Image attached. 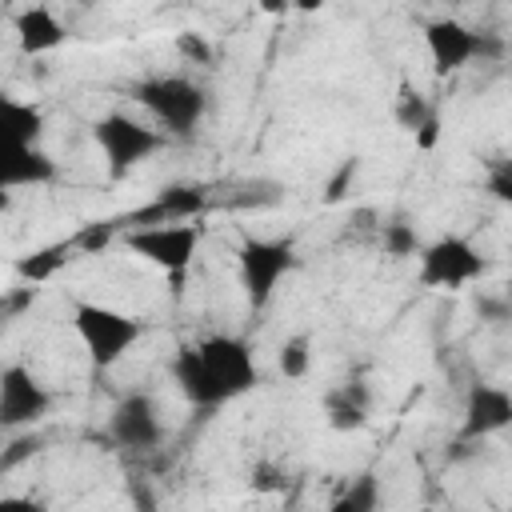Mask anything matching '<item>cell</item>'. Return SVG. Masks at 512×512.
I'll list each match as a JSON object with an SVG mask.
<instances>
[{"label": "cell", "mask_w": 512, "mask_h": 512, "mask_svg": "<svg viewBox=\"0 0 512 512\" xmlns=\"http://www.w3.org/2000/svg\"><path fill=\"white\" fill-rule=\"evenodd\" d=\"M172 384L196 412H216L260 384L256 356L244 336L212 332L196 344H180L172 356Z\"/></svg>", "instance_id": "6da1fadb"}, {"label": "cell", "mask_w": 512, "mask_h": 512, "mask_svg": "<svg viewBox=\"0 0 512 512\" xmlns=\"http://www.w3.org/2000/svg\"><path fill=\"white\" fill-rule=\"evenodd\" d=\"M44 112L32 100L0 92V208L12 188H36L56 180V160L40 148Z\"/></svg>", "instance_id": "7a4b0ae2"}, {"label": "cell", "mask_w": 512, "mask_h": 512, "mask_svg": "<svg viewBox=\"0 0 512 512\" xmlns=\"http://www.w3.org/2000/svg\"><path fill=\"white\" fill-rule=\"evenodd\" d=\"M128 92H132V100L156 120V128H160L164 136L188 140V136L200 128L204 112H208V92H204L196 80L176 76V72H168V76H144V80H136Z\"/></svg>", "instance_id": "3957f363"}, {"label": "cell", "mask_w": 512, "mask_h": 512, "mask_svg": "<svg viewBox=\"0 0 512 512\" xmlns=\"http://www.w3.org/2000/svg\"><path fill=\"white\" fill-rule=\"evenodd\" d=\"M72 328L76 340L84 344L92 368H112L120 364L144 336V324L120 308L96 304V300H76L72 304Z\"/></svg>", "instance_id": "277c9868"}, {"label": "cell", "mask_w": 512, "mask_h": 512, "mask_svg": "<svg viewBox=\"0 0 512 512\" xmlns=\"http://www.w3.org/2000/svg\"><path fill=\"white\" fill-rule=\"evenodd\" d=\"M300 256H296V244L292 240H280V236H248L240 240L236 248V272H240V288H244V300L252 312L268 308L280 280L288 272H296Z\"/></svg>", "instance_id": "5b68a950"}, {"label": "cell", "mask_w": 512, "mask_h": 512, "mask_svg": "<svg viewBox=\"0 0 512 512\" xmlns=\"http://www.w3.org/2000/svg\"><path fill=\"white\" fill-rule=\"evenodd\" d=\"M484 272H488V260L476 252L468 236H456V232L436 236L416 252V280L420 288H432V292H460L476 284Z\"/></svg>", "instance_id": "8992f818"}, {"label": "cell", "mask_w": 512, "mask_h": 512, "mask_svg": "<svg viewBox=\"0 0 512 512\" xmlns=\"http://www.w3.org/2000/svg\"><path fill=\"white\" fill-rule=\"evenodd\" d=\"M92 144L100 148L108 176L120 180L124 172H132L136 164H144L148 156H156L160 148H168V136L152 124H140L124 112H108L92 124Z\"/></svg>", "instance_id": "52a82bcc"}, {"label": "cell", "mask_w": 512, "mask_h": 512, "mask_svg": "<svg viewBox=\"0 0 512 512\" xmlns=\"http://www.w3.org/2000/svg\"><path fill=\"white\" fill-rule=\"evenodd\" d=\"M200 236H204V228L196 220L192 224H148V228H128L124 248L136 252L140 260L156 264L172 280H180L188 272L196 248H200Z\"/></svg>", "instance_id": "ba28073f"}, {"label": "cell", "mask_w": 512, "mask_h": 512, "mask_svg": "<svg viewBox=\"0 0 512 512\" xmlns=\"http://www.w3.org/2000/svg\"><path fill=\"white\" fill-rule=\"evenodd\" d=\"M108 440L124 452H156L164 444V420L148 392H128L108 412Z\"/></svg>", "instance_id": "9c48e42d"}, {"label": "cell", "mask_w": 512, "mask_h": 512, "mask_svg": "<svg viewBox=\"0 0 512 512\" xmlns=\"http://www.w3.org/2000/svg\"><path fill=\"white\" fill-rule=\"evenodd\" d=\"M52 412V392L40 384V376L28 364H4L0 368V428H32Z\"/></svg>", "instance_id": "30bf717a"}, {"label": "cell", "mask_w": 512, "mask_h": 512, "mask_svg": "<svg viewBox=\"0 0 512 512\" xmlns=\"http://www.w3.org/2000/svg\"><path fill=\"white\" fill-rule=\"evenodd\" d=\"M512 424V392L504 384H472L464 396V420H460V440L480 444Z\"/></svg>", "instance_id": "8fae6325"}, {"label": "cell", "mask_w": 512, "mask_h": 512, "mask_svg": "<svg viewBox=\"0 0 512 512\" xmlns=\"http://www.w3.org/2000/svg\"><path fill=\"white\" fill-rule=\"evenodd\" d=\"M424 48L436 76L464 72L476 60V28L460 24L456 16H436L424 24Z\"/></svg>", "instance_id": "7c38bea8"}, {"label": "cell", "mask_w": 512, "mask_h": 512, "mask_svg": "<svg viewBox=\"0 0 512 512\" xmlns=\"http://www.w3.org/2000/svg\"><path fill=\"white\" fill-rule=\"evenodd\" d=\"M208 208V188L204 184H168L148 208L132 212L124 224L128 228H148V224H192Z\"/></svg>", "instance_id": "4fadbf2b"}, {"label": "cell", "mask_w": 512, "mask_h": 512, "mask_svg": "<svg viewBox=\"0 0 512 512\" xmlns=\"http://www.w3.org/2000/svg\"><path fill=\"white\" fill-rule=\"evenodd\" d=\"M12 32H16V44L24 56H44V52H56L64 40H68V28L60 24V16L48 8V4H32V8H20L12 16Z\"/></svg>", "instance_id": "5bb4252c"}, {"label": "cell", "mask_w": 512, "mask_h": 512, "mask_svg": "<svg viewBox=\"0 0 512 512\" xmlns=\"http://www.w3.org/2000/svg\"><path fill=\"white\" fill-rule=\"evenodd\" d=\"M372 416V388L364 380H344L324 392V420L332 432H360Z\"/></svg>", "instance_id": "9a60e30c"}, {"label": "cell", "mask_w": 512, "mask_h": 512, "mask_svg": "<svg viewBox=\"0 0 512 512\" xmlns=\"http://www.w3.org/2000/svg\"><path fill=\"white\" fill-rule=\"evenodd\" d=\"M380 504H384V484L372 468H364L340 488V496L332 500L328 512H380Z\"/></svg>", "instance_id": "2e32d148"}, {"label": "cell", "mask_w": 512, "mask_h": 512, "mask_svg": "<svg viewBox=\"0 0 512 512\" xmlns=\"http://www.w3.org/2000/svg\"><path fill=\"white\" fill-rule=\"evenodd\" d=\"M432 116H436V108L428 104V96H424L412 80H400L396 100H392V120H396L404 132H416V128H424V120H432Z\"/></svg>", "instance_id": "e0dca14e"}, {"label": "cell", "mask_w": 512, "mask_h": 512, "mask_svg": "<svg viewBox=\"0 0 512 512\" xmlns=\"http://www.w3.org/2000/svg\"><path fill=\"white\" fill-rule=\"evenodd\" d=\"M68 252H76L72 240L52 244V248H40V252H28L24 260H16V276H24V280H32V284H44L56 268L68 264Z\"/></svg>", "instance_id": "ac0fdd59"}, {"label": "cell", "mask_w": 512, "mask_h": 512, "mask_svg": "<svg viewBox=\"0 0 512 512\" xmlns=\"http://www.w3.org/2000/svg\"><path fill=\"white\" fill-rule=\"evenodd\" d=\"M276 368L284 380H304L312 372V336L308 332H296L288 336L280 348H276Z\"/></svg>", "instance_id": "d6986e66"}, {"label": "cell", "mask_w": 512, "mask_h": 512, "mask_svg": "<svg viewBox=\"0 0 512 512\" xmlns=\"http://www.w3.org/2000/svg\"><path fill=\"white\" fill-rule=\"evenodd\" d=\"M420 232L408 224V220H384L380 224V248H384V256H392V260H408V256H416L420 252Z\"/></svg>", "instance_id": "ffe728a7"}, {"label": "cell", "mask_w": 512, "mask_h": 512, "mask_svg": "<svg viewBox=\"0 0 512 512\" xmlns=\"http://www.w3.org/2000/svg\"><path fill=\"white\" fill-rule=\"evenodd\" d=\"M44 448V440L36 436V432H24V436H16L4 452H0V472H12L16 464H24V460H32L36 452Z\"/></svg>", "instance_id": "44dd1931"}, {"label": "cell", "mask_w": 512, "mask_h": 512, "mask_svg": "<svg viewBox=\"0 0 512 512\" xmlns=\"http://www.w3.org/2000/svg\"><path fill=\"white\" fill-rule=\"evenodd\" d=\"M356 172H360V160H356V156H348V160L336 168V176L328 180V188H324V200H328V204L344 200V196H348V188H352V180H356Z\"/></svg>", "instance_id": "7402d4cb"}, {"label": "cell", "mask_w": 512, "mask_h": 512, "mask_svg": "<svg viewBox=\"0 0 512 512\" xmlns=\"http://www.w3.org/2000/svg\"><path fill=\"white\" fill-rule=\"evenodd\" d=\"M476 316H480L484 324H492V328H500V324H508V316H512V308H508V300H504V296H492V292H480V296H476Z\"/></svg>", "instance_id": "603a6c76"}, {"label": "cell", "mask_w": 512, "mask_h": 512, "mask_svg": "<svg viewBox=\"0 0 512 512\" xmlns=\"http://www.w3.org/2000/svg\"><path fill=\"white\" fill-rule=\"evenodd\" d=\"M176 52L196 64H212V44L200 32H176Z\"/></svg>", "instance_id": "cb8c5ba5"}, {"label": "cell", "mask_w": 512, "mask_h": 512, "mask_svg": "<svg viewBox=\"0 0 512 512\" xmlns=\"http://www.w3.org/2000/svg\"><path fill=\"white\" fill-rule=\"evenodd\" d=\"M484 188H488V192H492L500 204H508V200H512V164H508V160H496V164L488 168Z\"/></svg>", "instance_id": "d4e9b609"}, {"label": "cell", "mask_w": 512, "mask_h": 512, "mask_svg": "<svg viewBox=\"0 0 512 512\" xmlns=\"http://www.w3.org/2000/svg\"><path fill=\"white\" fill-rule=\"evenodd\" d=\"M284 468L280 464H272V460H256V468H252V488L256 492H280L284 488Z\"/></svg>", "instance_id": "484cf974"}, {"label": "cell", "mask_w": 512, "mask_h": 512, "mask_svg": "<svg viewBox=\"0 0 512 512\" xmlns=\"http://www.w3.org/2000/svg\"><path fill=\"white\" fill-rule=\"evenodd\" d=\"M0 512H48V504L36 496H0Z\"/></svg>", "instance_id": "4316f807"}, {"label": "cell", "mask_w": 512, "mask_h": 512, "mask_svg": "<svg viewBox=\"0 0 512 512\" xmlns=\"http://www.w3.org/2000/svg\"><path fill=\"white\" fill-rule=\"evenodd\" d=\"M412 136H416V148H420V152H432V148H436V140H440V116L424 120V128H416Z\"/></svg>", "instance_id": "83f0119b"}, {"label": "cell", "mask_w": 512, "mask_h": 512, "mask_svg": "<svg viewBox=\"0 0 512 512\" xmlns=\"http://www.w3.org/2000/svg\"><path fill=\"white\" fill-rule=\"evenodd\" d=\"M128 496H132V504H136L140 512H156V500H152V492H148L144 480H128Z\"/></svg>", "instance_id": "f1b7e54d"}, {"label": "cell", "mask_w": 512, "mask_h": 512, "mask_svg": "<svg viewBox=\"0 0 512 512\" xmlns=\"http://www.w3.org/2000/svg\"><path fill=\"white\" fill-rule=\"evenodd\" d=\"M424 512H436V508H424Z\"/></svg>", "instance_id": "f546056e"}, {"label": "cell", "mask_w": 512, "mask_h": 512, "mask_svg": "<svg viewBox=\"0 0 512 512\" xmlns=\"http://www.w3.org/2000/svg\"><path fill=\"white\" fill-rule=\"evenodd\" d=\"M0 28H4V20H0Z\"/></svg>", "instance_id": "4dcf8cb0"}]
</instances>
